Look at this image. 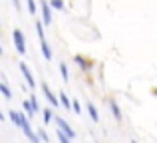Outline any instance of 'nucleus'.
<instances>
[{
	"instance_id": "obj_19",
	"label": "nucleus",
	"mask_w": 157,
	"mask_h": 143,
	"mask_svg": "<svg viewBox=\"0 0 157 143\" xmlns=\"http://www.w3.org/2000/svg\"><path fill=\"white\" fill-rule=\"evenodd\" d=\"M76 62H78V66H82V68H88L90 66V64H86L84 58H80V56H76Z\"/></svg>"
},
{
	"instance_id": "obj_4",
	"label": "nucleus",
	"mask_w": 157,
	"mask_h": 143,
	"mask_svg": "<svg viewBox=\"0 0 157 143\" xmlns=\"http://www.w3.org/2000/svg\"><path fill=\"white\" fill-rule=\"evenodd\" d=\"M20 72H22V76L26 77L28 85H30V88H34V85H36V81H34V76L30 73V70H28V66H26L24 62H20Z\"/></svg>"
},
{
	"instance_id": "obj_21",
	"label": "nucleus",
	"mask_w": 157,
	"mask_h": 143,
	"mask_svg": "<svg viewBox=\"0 0 157 143\" xmlns=\"http://www.w3.org/2000/svg\"><path fill=\"white\" fill-rule=\"evenodd\" d=\"M131 143H137V141H131Z\"/></svg>"
},
{
	"instance_id": "obj_14",
	"label": "nucleus",
	"mask_w": 157,
	"mask_h": 143,
	"mask_svg": "<svg viewBox=\"0 0 157 143\" xmlns=\"http://www.w3.org/2000/svg\"><path fill=\"white\" fill-rule=\"evenodd\" d=\"M0 89H2V93H4V97H6V100H10V97H12L10 89H8V85H6V81H2V84H0Z\"/></svg>"
},
{
	"instance_id": "obj_11",
	"label": "nucleus",
	"mask_w": 157,
	"mask_h": 143,
	"mask_svg": "<svg viewBox=\"0 0 157 143\" xmlns=\"http://www.w3.org/2000/svg\"><path fill=\"white\" fill-rule=\"evenodd\" d=\"M60 73H62V77H64V81H68V80H70V73H68V66H66L64 62L60 64Z\"/></svg>"
},
{
	"instance_id": "obj_1",
	"label": "nucleus",
	"mask_w": 157,
	"mask_h": 143,
	"mask_svg": "<svg viewBox=\"0 0 157 143\" xmlns=\"http://www.w3.org/2000/svg\"><path fill=\"white\" fill-rule=\"evenodd\" d=\"M12 38H14V46H16V50H18V54H26V40H24L22 30L16 28V30L12 32Z\"/></svg>"
},
{
	"instance_id": "obj_18",
	"label": "nucleus",
	"mask_w": 157,
	"mask_h": 143,
	"mask_svg": "<svg viewBox=\"0 0 157 143\" xmlns=\"http://www.w3.org/2000/svg\"><path fill=\"white\" fill-rule=\"evenodd\" d=\"M30 101H32V105H34V111H40V107H38V101H36V96H34V93L30 96Z\"/></svg>"
},
{
	"instance_id": "obj_13",
	"label": "nucleus",
	"mask_w": 157,
	"mask_h": 143,
	"mask_svg": "<svg viewBox=\"0 0 157 143\" xmlns=\"http://www.w3.org/2000/svg\"><path fill=\"white\" fill-rule=\"evenodd\" d=\"M58 139H60V143H70V139H72V137L66 135V133L62 131V129H58Z\"/></svg>"
},
{
	"instance_id": "obj_10",
	"label": "nucleus",
	"mask_w": 157,
	"mask_h": 143,
	"mask_svg": "<svg viewBox=\"0 0 157 143\" xmlns=\"http://www.w3.org/2000/svg\"><path fill=\"white\" fill-rule=\"evenodd\" d=\"M28 4V12H30L32 16H36V12H38V6H36V0H26Z\"/></svg>"
},
{
	"instance_id": "obj_3",
	"label": "nucleus",
	"mask_w": 157,
	"mask_h": 143,
	"mask_svg": "<svg viewBox=\"0 0 157 143\" xmlns=\"http://www.w3.org/2000/svg\"><path fill=\"white\" fill-rule=\"evenodd\" d=\"M54 121H56V125H58V127H60L62 131L66 133V135H70V137H74V135H76V133H74V129H72V127L68 125V121H66L64 117H56Z\"/></svg>"
},
{
	"instance_id": "obj_5",
	"label": "nucleus",
	"mask_w": 157,
	"mask_h": 143,
	"mask_svg": "<svg viewBox=\"0 0 157 143\" xmlns=\"http://www.w3.org/2000/svg\"><path fill=\"white\" fill-rule=\"evenodd\" d=\"M42 89H44V96H46V100L50 101V103L54 105V107H56V105L60 103V100H58V97H56V96L52 93V89L48 88V84H42Z\"/></svg>"
},
{
	"instance_id": "obj_15",
	"label": "nucleus",
	"mask_w": 157,
	"mask_h": 143,
	"mask_svg": "<svg viewBox=\"0 0 157 143\" xmlns=\"http://www.w3.org/2000/svg\"><path fill=\"white\" fill-rule=\"evenodd\" d=\"M50 6L56 8V10H64V2L62 0H50Z\"/></svg>"
},
{
	"instance_id": "obj_8",
	"label": "nucleus",
	"mask_w": 157,
	"mask_h": 143,
	"mask_svg": "<svg viewBox=\"0 0 157 143\" xmlns=\"http://www.w3.org/2000/svg\"><path fill=\"white\" fill-rule=\"evenodd\" d=\"M109 109H111V113H113V117L115 119H121V111H119V107H117V103H115V100H109Z\"/></svg>"
},
{
	"instance_id": "obj_9",
	"label": "nucleus",
	"mask_w": 157,
	"mask_h": 143,
	"mask_svg": "<svg viewBox=\"0 0 157 143\" xmlns=\"http://www.w3.org/2000/svg\"><path fill=\"white\" fill-rule=\"evenodd\" d=\"M24 109H26V115L28 117H34V105H32V101L30 100H28V101H24Z\"/></svg>"
},
{
	"instance_id": "obj_7",
	"label": "nucleus",
	"mask_w": 157,
	"mask_h": 143,
	"mask_svg": "<svg viewBox=\"0 0 157 143\" xmlns=\"http://www.w3.org/2000/svg\"><path fill=\"white\" fill-rule=\"evenodd\" d=\"M86 107H88V113H90V117H92V121H98V119H100L98 109H96V105H94L92 101H88V105H86Z\"/></svg>"
},
{
	"instance_id": "obj_2",
	"label": "nucleus",
	"mask_w": 157,
	"mask_h": 143,
	"mask_svg": "<svg viewBox=\"0 0 157 143\" xmlns=\"http://www.w3.org/2000/svg\"><path fill=\"white\" fill-rule=\"evenodd\" d=\"M38 2H40V10H42V22L46 26H50L52 24V10L48 6V0H38Z\"/></svg>"
},
{
	"instance_id": "obj_16",
	"label": "nucleus",
	"mask_w": 157,
	"mask_h": 143,
	"mask_svg": "<svg viewBox=\"0 0 157 143\" xmlns=\"http://www.w3.org/2000/svg\"><path fill=\"white\" fill-rule=\"evenodd\" d=\"M72 107H74V113H82V107H80V101L78 100L72 101Z\"/></svg>"
},
{
	"instance_id": "obj_20",
	"label": "nucleus",
	"mask_w": 157,
	"mask_h": 143,
	"mask_svg": "<svg viewBox=\"0 0 157 143\" xmlns=\"http://www.w3.org/2000/svg\"><path fill=\"white\" fill-rule=\"evenodd\" d=\"M12 2H14V6H16V10H18V8H20V0H12Z\"/></svg>"
},
{
	"instance_id": "obj_12",
	"label": "nucleus",
	"mask_w": 157,
	"mask_h": 143,
	"mask_svg": "<svg viewBox=\"0 0 157 143\" xmlns=\"http://www.w3.org/2000/svg\"><path fill=\"white\" fill-rule=\"evenodd\" d=\"M42 117H44V123H50V121L54 119V115H52V109H44V113H42Z\"/></svg>"
},
{
	"instance_id": "obj_6",
	"label": "nucleus",
	"mask_w": 157,
	"mask_h": 143,
	"mask_svg": "<svg viewBox=\"0 0 157 143\" xmlns=\"http://www.w3.org/2000/svg\"><path fill=\"white\" fill-rule=\"evenodd\" d=\"M60 103L64 105V109H66V111H72V109H74V107H72V101L68 100V96L64 93V89L60 92Z\"/></svg>"
},
{
	"instance_id": "obj_17",
	"label": "nucleus",
	"mask_w": 157,
	"mask_h": 143,
	"mask_svg": "<svg viewBox=\"0 0 157 143\" xmlns=\"http://www.w3.org/2000/svg\"><path fill=\"white\" fill-rule=\"evenodd\" d=\"M38 135H40V139H42V141H46V143H50V137H48V133H46V131H44V129H40V131H38Z\"/></svg>"
}]
</instances>
